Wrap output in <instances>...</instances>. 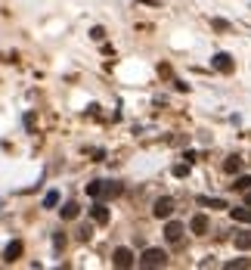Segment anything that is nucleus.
I'll list each match as a JSON object with an SVG mask.
<instances>
[{"mask_svg": "<svg viewBox=\"0 0 251 270\" xmlns=\"http://www.w3.org/2000/svg\"><path fill=\"white\" fill-rule=\"evenodd\" d=\"M211 65L217 68V71H223V75H229V71L236 68V62H232V56H229V53H214V59H211Z\"/></svg>", "mask_w": 251, "mask_h": 270, "instance_id": "obj_4", "label": "nucleus"}, {"mask_svg": "<svg viewBox=\"0 0 251 270\" xmlns=\"http://www.w3.org/2000/svg\"><path fill=\"white\" fill-rule=\"evenodd\" d=\"M90 38H93V41H102V38H105V28H99V25L90 28Z\"/></svg>", "mask_w": 251, "mask_h": 270, "instance_id": "obj_21", "label": "nucleus"}, {"mask_svg": "<svg viewBox=\"0 0 251 270\" xmlns=\"http://www.w3.org/2000/svg\"><path fill=\"white\" fill-rule=\"evenodd\" d=\"M90 218H93L96 224H109V208H105L102 202H96V205L90 208Z\"/></svg>", "mask_w": 251, "mask_h": 270, "instance_id": "obj_7", "label": "nucleus"}, {"mask_svg": "<svg viewBox=\"0 0 251 270\" xmlns=\"http://www.w3.org/2000/svg\"><path fill=\"white\" fill-rule=\"evenodd\" d=\"M245 205H251V190H245Z\"/></svg>", "mask_w": 251, "mask_h": 270, "instance_id": "obj_22", "label": "nucleus"}, {"mask_svg": "<svg viewBox=\"0 0 251 270\" xmlns=\"http://www.w3.org/2000/svg\"><path fill=\"white\" fill-rule=\"evenodd\" d=\"M165 239L177 245V242L183 239V224H180V221H168V227H165Z\"/></svg>", "mask_w": 251, "mask_h": 270, "instance_id": "obj_5", "label": "nucleus"}, {"mask_svg": "<svg viewBox=\"0 0 251 270\" xmlns=\"http://www.w3.org/2000/svg\"><path fill=\"white\" fill-rule=\"evenodd\" d=\"M232 214V221H239V224H251V205L248 208H229Z\"/></svg>", "mask_w": 251, "mask_h": 270, "instance_id": "obj_11", "label": "nucleus"}, {"mask_svg": "<svg viewBox=\"0 0 251 270\" xmlns=\"http://www.w3.org/2000/svg\"><path fill=\"white\" fill-rule=\"evenodd\" d=\"M232 190H239V193L251 190V177H236V184H232Z\"/></svg>", "mask_w": 251, "mask_h": 270, "instance_id": "obj_18", "label": "nucleus"}, {"mask_svg": "<svg viewBox=\"0 0 251 270\" xmlns=\"http://www.w3.org/2000/svg\"><path fill=\"white\" fill-rule=\"evenodd\" d=\"M189 230L199 233V236H205V233H208V218H205V214H195V218L189 221Z\"/></svg>", "mask_w": 251, "mask_h": 270, "instance_id": "obj_8", "label": "nucleus"}, {"mask_svg": "<svg viewBox=\"0 0 251 270\" xmlns=\"http://www.w3.org/2000/svg\"><path fill=\"white\" fill-rule=\"evenodd\" d=\"M59 211H62V221H75L78 214H81V205H78V202H65Z\"/></svg>", "mask_w": 251, "mask_h": 270, "instance_id": "obj_9", "label": "nucleus"}, {"mask_svg": "<svg viewBox=\"0 0 251 270\" xmlns=\"http://www.w3.org/2000/svg\"><path fill=\"white\" fill-rule=\"evenodd\" d=\"M22 251H25V245H22L19 239L10 242V245H7V251H4V261H10V264H13V261H19V258H22Z\"/></svg>", "mask_w": 251, "mask_h": 270, "instance_id": "obj_6", "label": "nucleus"}, {"mask_svg": "<svg viewBox=\"0 0 251 270\" xmlns=\"http://www.w3.org/2000/svg\"><path fill=\"white\" fill-rule=\"evenodd\" d=\"M87 196L99 199V196H102V180H93V184H87Z\"/></svg>", "mask_w": 251, "mask_h": 270, "instance_id": "obj_16", "label": "nucleus"}, {"mask_svg": "<svg viewBox=\"0 0 251 270\" xmlns=\"http://www.w3.org/2000/svg\"><path fill=\"white\" fill-rule=\"evenodd\" d=\"M56 205H59V193L50 190V193L44 196V208H56Z\"/></svg>", "mask_w": 251, "mask_h": 270, "instance_id": "obj_15", "label": "nucleus"}, {"mask_svg": "<svg viewBox=\"0 0 251 270\" xmlns=\"http://www.w3.org/2000/svg\"><path fill=\"white\" fill-rule=\"evenodd\" d=\"M189 174V161L186 165H174V177H186Z\"/></svg>", "mask_w": 251, "mask_h": 270, "instance_id": "obj_20", "label": "nucleus"}, {"mask_svg": "<svg viewBox=\"0 0 251 270\" xmlns=\"http://www.w3.org/2000/svg\"><path fill=\"white\" fill-rule=\"evenodd\" d=\"M152 214H155L158 221H168L171 214H174V199H171V196H161V199L155 202V208H152Z\"/></svg>", "mask_w": 251, "mask_h": 270, "instance_id": "obj_3", "label": "nucleus"}, {"mask_svg": "<svg viewBox=\"0 0 251 270\" xmlns=\"http://www.w3.org/2000/svg\"><path fill=\"white\" fill-rule=\"evenodd\" d=\"M199 205H205V208H226L223 199H208V196H199Z\"/></svg>", "mask_w": 251, "mask_h": 270, "instance_id": "obj_14", "label": "nucleus"}, {"mask_svg": "<svg viewBox=\"0 0 251 270\" xmlns=\"http://www.w3.org/2000/svg\"><path fill=\"white\" fill-rule=\"evenodd\" d=\"M121 184H118V180H109V184H102V196H105V199H115V196H121Z\"/></svg>", "mask_w": 251, "mask_h": 270, "instance_id": "obj_10", "label": "nucleus"}, {"mask_svg": "<svg viewBox=\"0 0 251 270\" xmlns=\"http://www.w3.org/2000/svg\"><path fill=\"white\" fill-rule=\"evenodd\" d=\"M239 168H242V158H239V155H229V158L223 161V171H226V174H239Z\"/></svg>", "mask_w": 251, "mask_h": 270, "instance_id": "obj_13", "label": "nucleus"}, {"mask_svg": "<svg viewBox=\"0 0 251 270\" xmlns=\"http://www.w3.org/2000/svg\"><path fill=\"white\" fill-rule=\"evenodd\" d=\"M232 245L239 251H248L251 248V233H236V236H232Z\"/></svg>", "mask_w": 251, "mask_h": 270, "instance_id": "obj_12", "label": "nucleus"}, {"mask_svg": "<svg viewBox=\"0 0 251 270\" xmlns=\"http://www.w3.org/2000/svg\"><path fill=\"white\" fill-rule=\"evenodd\" d=\"M112 264H115V267H121V270H128V267H134V264H137V258H134V251H131V248H124V245H121V248H115Z\"/></svg>", "mask_w": 251, "mask_h": 270, "instance_id": "obj_2", "label": "nucleus"}, {"mask_svg": "<svg viewBox=\"0 0 251 270\" xmlns=\"http://www.w3.org/2000/svg\"><path fill=\"white\" fill-rule=\"evenodd\" d=\"M53 248H56V251L65 248V233H62V230H59V233H53Z\"/></svg>", "mask_w": 251, "mask_h": 270, "instance_id": "obj_19", "label": "nucleus"}, {"mask_svg": "<svg viewBox=\"0 0 251 270\" xmlns=\"http://www.w3.org/2000/svg\"><path fill=\"white\" fill-rule=\"evenodd\" d=\"M168 264V255H165V251H161V248H146V251H143V258H140V267H165Z\"/></svg>", "mask_w": 251, "mask_h": 270, "instance_id": "obj_1", "label": "nucleus"}, {"mask_svg": "<svg viewBox=\"0 0 251 270\" xmlns=\"http://www.w3.org/2000/svg\"><path fill=\"white\" fill-rule=\"evenodd\" d=\"M245 267H251V261H248V258H236V261H226V270H245Z\"/></svg>", "mask_w": 251, "mask_h": 270, "instance_id": "obj_17", "label": "nucleus"}]
</instances>
